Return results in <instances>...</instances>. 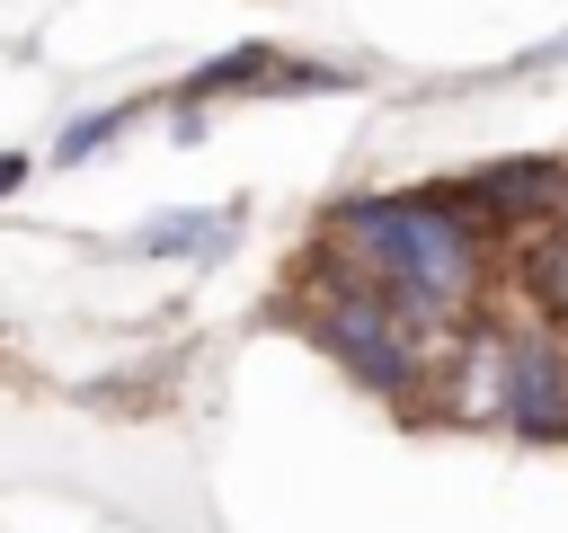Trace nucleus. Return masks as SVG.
<instances>
[{
	"label": "nucleus",
	"instance_id": "nucleus-3",
	"mask_svg": "<svg viewBox=\"0 0 568 533\" xmlns=\"http://www.w3.org/2000/svg\"><path fill=\"white\" fill-rule=\"evenodd\" d=\"M497 426L524 444H568V338L559 329L497 338Z\"/></svg>",
	"mask_w": 568,
	"mask_h": 533
},
{
	"label": "nucleus",
	"instance_id": "nucleus-8",
	"mask_svg": "<svg viewBox=\"0 0 568 533\" xmlns=\"http://www.w3.org/2000/svg\"><path fill=\"white\" fill-rule=\"evenodd\" d=\"M222 231H231V213H169V222H151V231H142V249H151V258H178V249H222Z\"/></svg>",
	"mask_w": 568,
	"mask_h": 533
},
{
	"label": "nucleus",
	"instance_id": "nucleus-1",
	"mask_svg": "<svg viewBox=\"0 0 568 533\" xmlns=\"http://www.w3.org/2000/svg\"><path fill=\"white\" fill-rule=\"evenodd\" d=\"M320 249L346 258L417 338H470L488 311V231L453 204L444 187H399V195H346L320 213Z\"/></svg>",
	"mask_w": 568,
	"mask_h": 533
},
{
	"label": "nucleus",
	"instance_id": "nucleus-4",
	"mask_svg": "<svg viewBox=\"0 0 568 533\" xmlns=\"http://www.w3.org/2000/svg\"><path fill=\"white\" fill-rule=\"evenodd\" d=\"M453 204L497 240V231H541V222H568V160L532 151V160H488L470 178H453Z\"/></svg>",
	"mask_w": 568,
	"mask_h": 533
},
{
	"label": "nucleus",
	"instance_id": "nucleus-7",
	"mask_svg": "<svg viewBox=\"0 0 568 533\" xmlns=\"http://www.w3.org/2000/svg\"><path fill=\"white\" fill-rule=\"evenodd\" d=\"M133 115H142V107L124 98V107H98V115H80V124H62V142H53V160H62V169H80V160H89V151H106V142H115V133H124Z\"/></svg>",
	"mask_w": 568,
	"mask_h": 533
},
{
	"label": "nucleus",
	"instance_id": "nucleus-6",
	"mask_svg": "<svg viewBox=\"0 0 568 533\" xmlns=\"http://www.w3.org/2000/svg\"><path fill=\"white\" fill-rule=\"evenodd\" d=\"M275 71H284V53L275 44H231V53H213L204 71H186V115L204 107V98H231V89H275Z\"/></svg>",
	"mask_w": 568,
	"mask_h": 533
},
{
	"label": "nucleus",
	"instance_id": "nucleus-2",
	"mask_svg": "<svg viewBox=\"0 0 568 533\" xmlns=\"http://www.w3.org/2000/svg\"><path fill=\"white\" fill-rule=\"evenodd\" d=\"M284 311L302 320V338L346 373V382H364L373 400H399V409H426V382H435V355H426V338L346 266V258H328V249H311L302 258V275H293V293H284Z\"/></svg>",
	"mask_w": 568,
	"mask_h": 533
},
{
	"label": "nucleus",
	"instance_id": "nucleus-9",
	"mask_svg": "<svg viewBox=\"0 0 568 533\" xmlns=\"http://www.w3.org/2000/svg\"><path fill=\"white\" fill-rule=\"evenodd\" d=\"M18 178H27V160H18V151H0V195H9Z\"/></svg>",
	"mask_w": 568,
	"mask_h": 533
},
{
	"label": "nucleus",
	"instance_id": "nucleus-5",
	"mask_svg": "<svg viewBox=\"0 0 568 533\" xmlns=\"http://www.w3.org/2000/svg\"><path fill=\"white\" fill-rule=\"evenodd\" d=\"M515 275H524V293H532V311L568 338V222H541V231H524V258H515Z\"/></svg>",
	"mask_w": 568,
	"mask_h": 533
}]
</instances>
